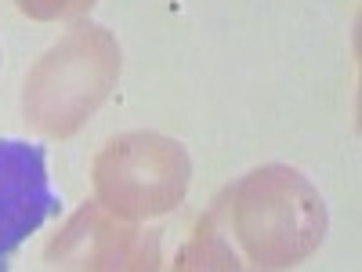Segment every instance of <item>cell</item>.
I'll return each mask as SVG.
<instances>
[{
	"mask_svg": "<svg viewBox=\"0 0 362 272\" xmlns=\"http://www.w3.org/2000/svg\"><path fill=\"white\" fill-rule=\"evenodd\" d=\"M326 236V203L312 181L283 164L228 186L181 251V268H290Z\"/></svg>",
	"mask_w": 362,
	"mask_h": 272,
	"instance_id": "cell-1",
	"label": "cell"
},
{
	"mask_svg": "<svg viewBox=\"0 0 362 272\" xmlns=\"http://www.w3.org/2000/svg\"><path fill=\"white\" fill-rule=\"evenodd\" d=\"M119 76V44L105 26L80 22L29 69L22 109L47 138L80 131Z\"/></svg>",
	"mask_w": 362,
	"mask_h": 272,
	"instance_id": "cell-2",
	"label": "cell"
},
{
	"mask_svg": "<svg viewBox=\"0 0 362 272\" xmlns=\"http://www.w3.org/2000/svg\"><path fill=\"white\" fill-rule=\"evenodd\" d=\"M192 160L185 145L131 131L112 138L95 160V196L109 215L124 222H145L174 210L189 193Z\"/></svg>",
	"mask_w": 362,
	"mask_h": 272,
	"instance_id": "cell-3",
	"label": "cell"
},
{
	"mask_svg": "<svg viewBox=\"0 0 362 272\" xmlns=\"http://www.w3.org/2000/svg\"><path fill=\"white\" fill-rule=\"evenodd\" d=\"M58 207L44 153L29 142H0V265L33 236Z\"/></svg>",
	"mask_w": 362,
	"mask_h": 272,
	"instance_id": "cell-4",
	"label": "cell"
},
{
	"mask_svg": "<svg viewBox=\"0 0 362 272\" xmlns=\"http://www.w3.org/2000/svg\"><path fill=\"white\" fill-rule=\"evenodd\" d=\"M47 261L58 268H145L156 265V251H145L134 225H119L116 215L98 203L83 207L47 247Z\"/></svg>",
	"mask_w": 362,
	"mask_h": 272,
	"instance_id": "cell-5",
	"label": "cell"
},
{
	"mask_svg": "<svg viewBox=\"0 0 362 272\" xmlns=\"http://www.w3.org/2000/svg\"><path fill=\"white\" fill-rule=\"evenodd\" d=\"M18 11L37 18V22H58V18H76L83 11H90L95 0H15Z\"/></svg>",
	"mask_w": 362,
	"mask_h": 272,
	"instance_id": "cell-6",
	"label": "cell"
}]
</instances>
